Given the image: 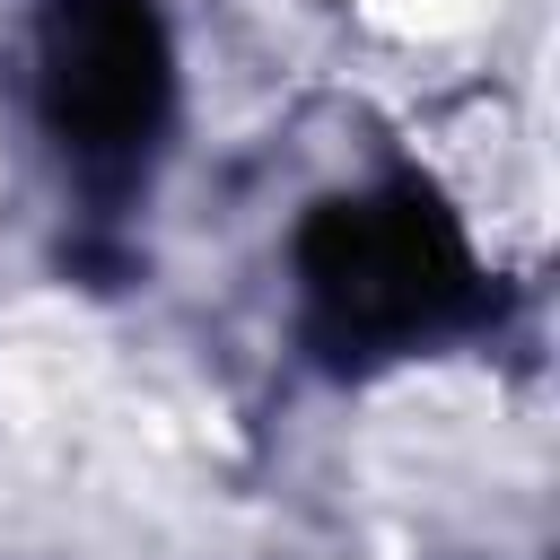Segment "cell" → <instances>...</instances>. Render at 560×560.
Returning <instances> with one entry per match:
<instances>
[{"mask_svg": "<svg viewBox=\"0 0 560 560\" xmlns=\"http://www.w3.org/2000/svg\"><path fill=\"white\" fill-rule=\"evenodd\" d=\"M289 262H298V315L324 368H385L490 315V280L455 210L411 175L315 201L298 219Z\"/></svg>", "mask_w": 560, "mask_h": 560, "instance_id": "6da1fadb", "label": "cell"}, {"mask_svg": "<svg viewBox=\"0 0 560 560\" xmlns=\"http://www.w3.org/2000/svg\"><path fill=\"white\" fill-rule=\"evenodd\" d=\"M35 114L61 166L122 201L175 114V44L149 0H44L35 9Z\"/></svg>", "mask_w": 560, "mask_h": 560, "instance_id": "7a4b0ae2", "label": "cell"}]
</instances>
